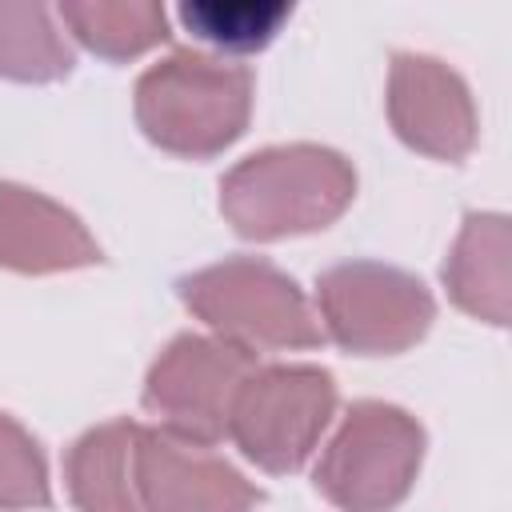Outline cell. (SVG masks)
Instances as JSON below:
<instances>
[{
	"label": "cell",
	"instance_id": "cell-1",
	"mask_svg": "<svg viewBox=\"0 0 512 512\" xmlns=\"http://www.w3.org/2000/svg\"><path fill=\"white\" fill-rule=\"evenodd\" d=\"M356 200V168L328 144H272L220 180V212L240 240L272 244L324 232Z\"/></svg>",
	"mask_w": 512,
	"mask_h": 512
},
{
	"label": "cell",
	"instance_id": "cell-2",
	"mask_svg": "<svg viewBox=\"0 0 512 512\" xmlns=\"http://www.w3.org/2000/svg\"><path fill=\"white\" fill-rule=\"evenodd\" d=\"M132 112L160 152L208 160L244 136L252 116V72L244 64L180 48L140 72Z\"/></svg>",
	"mask_w": 512,
	"mask_h": 512
},
{
	"label": "cell",
	"instance_id": "cell-3",
	"mask_svg": "<svg viewBox=\"0 0 512 512\" xmlns=\"http://www.w3.org/2000/svg\"><path fill=\"white\" fill-rule=\"evenodd\" d=\"M184 308L232 348L252 356L320 348L324 328L300 284L260 256H224L176 280Z\"/></svg>",
	"mask_w": 512,
	"mask_h": 512
},
{
	"label": "cell",
	"instance_id": "cell-4",
	"mask_svg": "<svg viewBox=\"0 0 512 512\" xmlns=\"http://www.w3.org/2000/svg\"><path fill=\"white\" fill-rule=\"evenodd\" d=\"M424 424L384 400H356L324 444L312 484L340 512H392L424 464Z\"/></svg>",
	"mask_w": 512,
	"mask_h": 512
},
{
	"label": "cell",
	"instance_id": "cell-5",
	"mask_svg": "<svg viewBox=\"0 0 512 512\" xmlns=\"http://www.w3.org/2000/svg\"><path fill=\"white\" fill-rule=\"evenodd\" d=\"M336 376L320 364H256L228 412V440L268 476L300 472L336 416Z\"/></svg>",
	"mask_w": 512,
	"mask_h": 512
},
{
	"label": "cell",
	"instance_id": "cell-6",
	"mask_svg": "<svg viewBox=\"0 0 512 512\" xmlns=\"http://www.w3.org/2000/svg\"><path fill=\"white\" fill-rule=\"evenodd\" d=\"M324 336L352 356H396L420 344L436 320L428 284L396 264L344 260L316 276Z\"/></svg>",
	"mask_w": 512,
	"mask_h": 512
},
{
	"label": "cell",
	"instance_id": "cell-7",
	"mask_svg": "<svg viewBox=\"0 0 512 512\" xmlns=\"http://www.w3.org/2000/svg\"><path fill=\"white\" fill-rule=\"evenodd\" d=\"M252 368V352L232 348L220 336L180 332L152 360L140 400L160 420V428L212 448L228 436L232 400Z\"/></svg>",
	"mask_w": 512,
	"mask_h": 512
},
{
	"label": "cell",
	"instance_id": "cell-8",
	"mask_svg": "<svg viewBox=\"0 0 512 512\" xmlns=\"http://www.w3.org/2000/svg\"><path fill=\"white\" fill-rule=\"evenodd\" d=\"M132 484L140 512H252L264 500V492L208 444L144 424L132 444Z\"/></svg>",
	"mask_w": 512,
	"mask_h": 512
},
{
	"label": "cell",
	"instance_id": "cell-9",
	"mask_svg": "<svg viewBox=\"0 0 512 512\" xmlns=\"http://www.w3.org/2000/svg\"><path fill=\"white\" fill-rule=\"evenodd\" d=\"M388 124L420 156L460 164L480 136L476 100L456 68L424 52H396L388 64Z\"/></svg>",
	"mask_w": 512,
	"mask_h": 512
},
{
	"label": "cell",
	"instance_id": "cell-10",
	"mask_svg": "<svg viewBox=\"0 0 512 512\" xmlns=\"http://www.w3.org/2000/svg\"><path fill=\"white\" fill-rule=\"evenodd\" d=\"M104 252L84 220L52 196L0 180V268L24 276H52L100 264Z\"/></svg>",
	"mask_w": 512,
	"mask_h": 512
},
{
	"label": "cell",
	"instance_id": "cell-11",
	"mask_svg": "<svg viewBox=\"0 0 512 512\" xmlns=\"http://www.w3.org/2000/svg\"><path fill=\"white\" fill-rule=\"evenodd\" d=\"M508 256H512V228L504 212H468L456 244L440 268V280L448 288V300L492 324L504 328L508 324Z\"/></svg>",
	"mask_w": 512,
	"mask_h": 512
},
{
	"label": "cell",
	"instance_id": "cell-12",
	"mask_svg": "<svg viewBox=\"0 0 512 512\" xmlns=\"http://www.w3.org/2000/svg\"><path fill=\"white\" fill-rule=\"evenodd\" d=\"M140 424L120 416L88 428L64 452V484L76 512H140L132 484V444Z\"/></svg>",
	"mask_w": 512,
	"mask_h": 512
},
{
	"label": "cell",
	"instance_id": "cell-13",
	"mask_svg": "<svg viewBox=\"0 0 512 512\" xmlns=\"http://www.w3.org/2000/svg\"><path fill=\"white\" fill-rule=\"evenodd\" d=\"M56 16L104 60H132L168 40V12L160 0H60Z\"/></svg>",
	"mask_w": 512,
	"mask_h": 512
},
{
	"label": "cell",
	"instance_id": "cell-14",
	"mask_svg": "<svg viewBox=\"0 0 512 512\" xmlns=\"http://www.w3.org/2000/svg\"><path fill=\"white\" fill-rule=\"evenodd\" d=\"M76 68L68 36L52 8L36 0H0V76L16 84H52Z\"/></svg>",
	"mask_w": 512,
	"mask_h": 512
},
{
	"label": "cell",
	"instance_id": "cell-15",
	"mask_svg": "<svg viewBox=\"0 0 512 512\" xmlns=\"http://www.w3.org/2000/svg\"><path fill=\"white\" fill-rule=\"evenodd\" d=\"M292 16L284 0H188L180 4V24L220 48V52H260L276 40L280 24Z\"/></svg>",
	"mask_w": 512,
	"mask_h": 512
},
{
	"label": "cell",
	"instance_id": "cell-16",
	"mask_svg": "<svg viewBox=\"0 0 512 512\" xmlns=\"http://www.w3.org/2000/svg\"><path fill=\"white\" fill-rule=\"evenodd\" d=\"M52 508L48 460L36 436L0 412V512H32Z\"/></svg>",
	"mask_w": 512,
	"mask_h": 512
}]
</instances>
